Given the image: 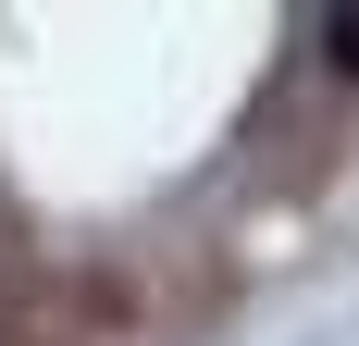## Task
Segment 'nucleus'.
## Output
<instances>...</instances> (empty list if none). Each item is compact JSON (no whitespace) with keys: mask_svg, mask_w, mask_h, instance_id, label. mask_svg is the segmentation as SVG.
Instances as JSON below:
<instances>
[{"mask_svg":"<svg viewBox=\"0 0 359 346\" xmlns=\"http://www.w3.org/2000/svg\"><path fill=\"white\" fill-rule=\"evenodd\" d=\"M310 37H323L334 74H359V0H323V13H310Z\"/></svg>","mask_w":359,"mask_h":346,"instance_id":"nucleus-1","label":"nucleus"}]
</instances>
